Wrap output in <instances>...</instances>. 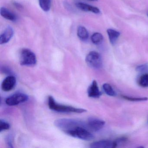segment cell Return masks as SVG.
Returning a JSON list of instances; mask_svg holds the SVG:
<instances>
[{
	"label": "cell",
	"instance_id": "obj_20",
	"mask_svg": "<svg viewBox=\"0 0 148 148\" xmlns=\"http://www.w3.org/2000/svg\"><path fill=\"white\" fill-rule=\"evenodd\" d=\"M10 125L7 122L3 120L0 121V132L6 130H8L10 128Z\"/></svg>",
	"mask_w": 148,
	"mask_h": 148
},
{
	"label": "cell",
	"instance_id": "obj_18",
	"mask_svg": "<svg viewBox=\"0 0 148 148\" xmlns=\"http://www.w3.org/2000/svg\"><path fill=\"white\" fill-rule=\"evenodd\" d=\"M103 89L105 92L109 96H116V92L113 90L110 85L108 84H104L103 86Z\"/></svg>",
	"mask_w": 148,
	"mask_h": 148
},
{
	"label": "cell",
	"instance_id": "obj_15",
	"mask_svg": "<svg viewBox=\"0 0 148 148\" xmlns=\"http://www.w3.org/2000/svg\"><path fill=\"white\" fill-rule=\"evenodd\" d=\"M38 1L40 8L44 12L50 11L51 6V0H38Z\"/></svg>",
	"mask_w": 148,
	"mask_h": 148
},
{
	"label": "cell",
	"instance_id": "obj_19",
	"mask_svg": "<svg viewBox=\"0 0 148 148\" xmlns=\"http://www.w3.org/2000/svg\"><path fill=\"white\" fill-rule=\"evenodd\" d=\"M122 97L126 100L131 101H146L148 99L147 97H132L126 96H122Z\"/></svg>",
	"mask_w": 148,
	"mask_h": 148
},
{
	"label": "cell",
	"instance_id": "obj_2",
	"mask_svg": "<svg viewBox=\"0 0 148 148\" xmlns=\"http://www.w3.org/2000/svg\"><path fill=\"white\" fill-rule=\"evenodd\" d=\"M48 106L51 110L58 112L81 113L86 111L85 109L75 108L73 106L58 103L52 96L48 97Z\"/></svg>",
	"mask_w": 148,
	"mask_h": 148
},
{
	"label": "cell",
	"instance_id": "obj_17",
	"mask_svg": "<svg viewBox=\"0 0 148 148\" xmlns=\"http://www.w3.org/2000/svg\"><path fill=\"white\" fill-rule=\"evenodd\" d=\"M138 84L142 87H148V73H145L141 75L138 79Z\"/></svg>",
	"mask_w": 148,
	"mask_h": 148
},
{
	"label": "cell",
	"instance_id": "obj_4",
	"mask_svg": "<svg viewBox=\"0 0 148 148\" xmlns=\"http://www.w3.org/2000/svg\"><path fill=\"white\" fill-rule=\"evenodd\" d=\"M86 62L88 66L93 69H100L103 65L101 55L95 51L90 52L87 54L86 58Z\"/></svg>",
	"mask_w": 148,
	"mask_h": 148
},
{
	"label": "cell",
	"instance_id": "obj_12",
	"mask_svg": "<svg viewBox=\"0 0 148 148\" xmlns=\"http://www.w3.org/2000/svg\"><path fill=\"white\" fill-rule=\"evenodd\" d=\"M0 13L1 16L6 19L13 22H15L17 20V17L16 14L5 8H1L0 10Z\"/></svg>",
	"mask_w": 148,
	"mask_h": 148
},
{
	"label": "cell",
	"instance_id": "obj_3",
	"mask_svg": "<svg viewBox=\"0 0 148 148\" xmlns=\"http://www.w3.org/2000/svg\"><path fill=\"white\" fill-rule=\"evenodd\" d=\"M20 62L21 65L31 66L37 63V58L34 53L28 49L21 50L20 55Z\"/></svg>",
	"mask_w": 148,
	"mask_h": 148
},
{
	"label": "cell",
	"instance_id": "obj_8",
	"mask_svg": "<svg viewBox=\"0 0 148 148\" xmlns=\"http://www.w3.org/2000/svg\"><path fill=\"white\" fill-rule=\"evenodd\" d=\"M16 84V78L13 76H9L5 79L1 84V88L5 92L12 90Z\"/></svg>",
	"mask_w": 148,
	"mask_h": 148
},
{
	"label": "cell",
	"instance_id": "obj_1",
	"mask_svg": "<svg viewBox=\"0 0 148 148\" xmlns=\"http://www.w3.org/2000/svg\"><path fill=\"white\" fill-rule=\"evenodd\" d=\"M66 134L73 137L85 141H90L94 138V136L88 130L86 125L81 122L66 132Z\"/></svg>",
	"mask_w": 148,
	"mask_h": 148
},
{
	"label": "cell",
	"instance_id": "obj_22",
	"mask_svg": "<svg viewBox=\"0 0 148 148\" xmlns=\"http://www.w3.org/2000/svg\"><path fill=\"white\" fill-rule=\"evenodd\" d=\"M6 142L7 144L8 145L9 147L10 148H13L12 145V137L11 136H7L6 138Z\"/></svg>",
	"mask_w": 148,
	"mask_h": 148
},
{
	"label": "cell",
	"instance_id": "obj_11",
	"mask_svg": "<svg viewBox=\"0 0 148 148\" xmlns=\"http://www.w3.org/2000/svg\"><path fill=\"white\" fill-rule=\"evenodd\" d=\"M76 6L78 8L84 12H91L97 14L100 13V10L97 8L83 2H77L76 4Z\"/></svg>",
	"mask_w": 148,
	"mask_h": 148
},
{
	"label": "cell",
	"instance_id": "obj_13",
	"mask_svg": "<svg viewBox=\"0 0 148 148\" xmlns=\"http://www.w3.org/2000/svg\"><path fill=\"white\" fill-rule=\"evenodd\" d=\"M107 32L111 44L112 45H115L120 36V33L112 29H108Z\"/></svg>",
	"mask_w": 148,
	"mask_h": 148
},
{
	"label": "cell",
	"instance_id": "obj_24",
	"mask_svg": "<svg viewBox=\"0 0 148 148\" xmlns=\"http://www.w3.org/2000/svg\"><path fill=\"white\" fill-rule=\"evenodd\" d=\"M87 1H97V0H87Z\"/></svg>",
	"mask_w": 148,
	"mask_h": 148
},
{
	"label": "cell",
	"instance_id": "obj_9",
	"mask_svg": "<svg viewBox=\"0 0 148 148\" xmlns=\"http://www.w3.org/2000/svg\"><path fill=\"white\" fill-rule=\"evenodd\" d=\"M88 96L90 97L98 98L102 95V92L99 90L97 83L94 80L88 88L87 90Z\"/></svg>",
	"mask_w": 148,
	"mask_h": 148
},
{
	"label": "cell",
	"instance_id": "obj_6",
	"mask_svg": "<svg viewBox=\"0 0 148 148\" xmlns=\"http://www.w3.org/2000/svg\"><path fill=\"white\" fill-rule=\"evenodd\" d=\"M105 123L101 119L95 118H90L87 120L86 125L89 130L97 132L103 127Z\"/></svg>",
	"mask_w": 148,
	"mask_h": 148
},
{
	"label": "cell",
	"instance_id": "obj_21",
	"mask_svg": "<svg viewBox=\"0 0 148 148\" xmlns=\"http://www.w3.org/2000/svg\"><path fill=\"white\" fill-rule=\"evenodd\" d=\"M136 71L139 73H145L148 71V64H144L137 66L136 68Z\"/></svg>",
	"mask_w": 148,
	"mask_h": 148
},
{
	"label": "cell",
	"instance_id": "obj_23",
	"mask_svg": "<svg viewBox=\"0 0 148 148\" xmlns=\"http://www.w3.org/2000/svg\"><path fill=\"white\" fill-rule=\"evenodd\" d=\"M14 5H15V6L16 7V8H23V6H22V5H21L20 4H19V3H17V2H14Z\"/></svg>",
	"mask_w": 148,
	"mask_h": 148
},
{
	"label": "cell",
	"instance_id": "obj_26",
	"mask_svg": "<svg viewBox=\"0 0 148 148\" xmlns=\"http://www.w3.org/2000/svg\"><path fill=\"white\" fill-rule=\"evenodd\" d=\"M147 16H148V14H147Z\"/></svg>",
	"mask_w": 148,
	"mask_h": 148
},
{
	"label": "cell",
	"instance_id": "obj_14",
	"mask_svg": "<svg viewBox=\"0 0 148 148\" xmlns=\"http://www.w3.org/2000/svg\"><path fill=\"white\" fill-rule=\"evenodd\" d=\"M78 37L82 41H86L89 38V33L85 27L83 26H79L77 32Z\"/></svg>",
	"mask_w": 148,
	"mask_h": 148
},
{
	"label": "cell",
	"instance_id": "obj_5",
	"mask_svg": "<svg viewBox=\"0 0 148 148\" xmlns=\"http://www.w3.org/2000/svg\"><path fill=\"white\" fill-rule=\"evenodd\" d=\"M28 99V97L22 93H16L7 98L5 103L8 105L14 106L21 103L26 102Z\"/></svg>",
	"mask_w": 148,
	"mask_h": 148
},
{
	"label": "cell",
	"instance_id": "obj_10",
	"mask_svg": "<svg viewBox=\"0 0 148 148\" xmlns=\"http://www.w3.org/2000/svg\"><path fill=\"white\" fill-rule=\"evenodd\" d=\"M14 34V32L12 27L10 26L7 27L0 36V44L2 45L8 43L13 36Z\"/></svg>",
	"mask_w": 148,
	"mask_h": 148
},
{
	"label": "cell",
	"instance_id": "obj_16",
	"mask_svg": "<svg viewBox=\"0 0 148 148\" xmlns=\"http://www.w3.org/2000/svg\"><path fill=\"white\" fill-rule=\"evenodd\" d=\"M103 35L99 33H95L91 37L92 42L93 44L96 45L100 44L103 41Z\"/></svg>",
	"mask_w": 148,
	"mask_h": 148
},
{
	"label": "cell",
	"instance_id": "obj_25",
	"mask_svg": "<svg viewBox=\"0 0 148 148\" xmlns=\"http://www.w3.org/2000/svg\"><path fill=\"white\" fill-rule=\"evenodd\" d=\"M147 123H148V120H147Z\"/></svg>",
	"mask_w": 148,
	"mask_h": 148
},
{
	"label": "cell",
	"instance_id": "obj_7",
	"mask_svg": "<svg viewBox=\"0 0 148 148\" xmlns=\"http://www.w3.org/2000/svg\"><path fill=\"white\" fill-rule=\"evenodd\" d=\"M117 145L116 141L103 140L92 143L90 147L92 148H114Z\"/></svg>",
	"mask_w": 148,
	"mask_h": 148
}]
</instances>
